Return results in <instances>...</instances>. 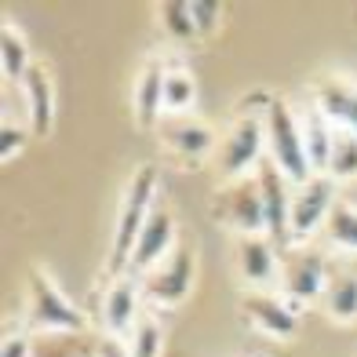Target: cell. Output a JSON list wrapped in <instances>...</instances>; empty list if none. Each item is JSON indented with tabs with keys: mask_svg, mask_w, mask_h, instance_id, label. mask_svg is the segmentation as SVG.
Wrapping results in <instances>:
<instances>
[{
	"mask_svg": "<svg viewBox=\"0 0 357 357\" xmlns=\"http://www.w3.org/2000/svg\"><path fill=\"white\" fill-rule=\"evenodd\" d=\"M153 193H157V168L139 165V172L128 178V190L121 197L117 234H113V252H109V273L113 278H117L124 266H132L139 234H142L146 219H150V212H153Z\"/></svg>",
	"mask_w": 357,
	"mask_h": 357,
	"instance_id": "cell-1",
	"label": "cell"
},
{
	"mask_svg": "<svg viewBox=\"0 0 357 357\" xmlns=\"http://www.w3.org/2000/svg\"><path fill=\"white\" fill-rule=\"evenodd\" d=\"M26 321L47 335H73L84 332V314L62 296V288L44 270L26 273Z\"/></svg>",
	"mask_w": 357,
	"mask_h": 357,
	"instance_id": "cell-2",
	"label": "cell"
},
{
	"mask_svg": "<svg viewBox=\"0 0 357 357\" xmlns=\"http://www.w3.org/2000/svg\"><path fill=\"white\" fill-rule=\"evenodd\" d=\"M266 146H270V160L284 172L288 183L303 186L314 175L310 160H306V146H303V132L291 106L284 99H270L266 102Z\"/></svg>",
	"mask_w": 357,
	"mask_h": 357,
	"instance_id": "cell-3",
	"label": "cell"
},
{
	"mask_svg": "<svg viewBox=\"0 0 357 357\" xmlns=\"http://www.w3.org/2000/svg\"><path fill=\"white\" fill-rule=\"evenodd\" d=\"M212 212L222 226L245 234H266V208H263V190H259L255 175H241L230 178L226 186L215 190L212 197Z\"/></svg>",
	"mask_w": 357,
	"mask_h": 357,
	"instance_id": "cell-4",
	"label": "cell"
},
{
	"mask_svg": "<svg viewBox=\"0 0 357 357\" xmlns=\"http://www.w3.org/2000/svg\"><path fill=\"white\" fill-rule=\"evenodd\" d=\"M266 146V109L263 113H241L230 124V132L219 139V172L222 178H241L259 160Z\"/></svg>",
	"mask_w": 357,
	"mask_h": 357,
	"instance_id": "cell-5",
	"label": "cell"
},
{
	"mask_svg": "<svg viewBox=\"0 0 357 357\" xmlns=\"http://www.w3.org/2000/svg\"><path fill=\"white\" fill-rule=\"evenodd\" d=\"M335 204V183L328 175H310L303 186L291 193V212H288V234L296 241H306L314 230H321Z\"/></svg>",
	"mask_w": 357,
	"mask_h": 357,
	"instance_id": "cell-6",
	"label": "cell"
},
{
	"mask_svg": "<svg viewBox=\"0 0 357 357\" xmlns=\"http://www.w3.org/2000/svg\"><path fill=\"white\" fill-rule=\"evenodd\" d=\"M193 288V252L190 245H175V252L160 266H153L142 281L146 299H153L157 306H175L190 296Z\"/></svg>",
	"mask_w": 357,
	"mask_h": 357,
	"instance_id": "cell-7",
	"label": "cell"
},
{
	"mask_svg": "<svg viewBox=\"0 0 357 357\" xmlns=\"http://www.w3.org/2000/svg\"><path fill=\"white\" fill-rule=\"evenodd\" d=\"M281 281H284L288 299L314 303V299H321L324 281H328V259L321 252H306V248L284 252L281 255Z\"/></svg>",
	"mask_w": 357,
	"mask_h": 357,
	"instance_id": "cell-8",
	"label": "cell"
},
{
	"mask_svg": "<svg viewBox=\"0 0 357 357\" xmlns=\"http://www.w3.org/2000/svg\"><path fill=\"white\" fill-rule=\"evenodd\" d=\"M259 190H263V208H266V234L270 241H288V212H291V193H288V178L273 160H259L255 168Z\"/></svg>",
	"mask_w": 357,
	"mask_h": 357,
	"instance_id": "cell-9",
	"label": "cell"
},
{
	"mask_svg": "<svg viewBox=\"0 0 357 357\" xmlns=\"http://www.w3.org/2000/svg\"><path fill=\"white\" fill-rule=\"evenodd\" d=\"M314 102L328 117L332 128H343V132L357 135V84L350 77H317Z\"/></svg>",
	"mask_w": 357,
	"mask_h": 357,
	"instance_id": "cell-10",
	"label": "cell"
},
{
	"mask_svg": "<svg viewBox=\"0 0 357 357\" xmlns=\"http://www.w3.org/2000/svg\"><path fill=\"white\" fill-rule=\"evenodd\" d=\"M175 252V219L168 208H153L150 219H146L142 234H139V245L132 255V270H146L150 273L153 266H160L165 259Z\"/></svg>",
	"mask_w": 357,
	"mask_h": 357,
	"instance_id": "cell-11",
	"label": "cell"
},
{
	"mask_svg": "<svg viewBox=\"0 0 357 357\" xmlns=\"http://www.w3.org/2000/svg\"><path fill=\"white\" fill-rule=\"evenodd\" d=\"M241 310H245V317H248L252 324H259L263 332L281 335V339L296 335V328H299L296 310H291L284 299L270 296V291H259V288H252V291H245V296H241Z\"/></svg>",
	"mask_w": 357,
	"mask_h": 357,
	"instance_id": "cell-12",
	"label": "cell"
},
{
	"mask_svg": "<svg viewBox=\"0 0 357 357\" xmlns=\"http://www.w3.org/2000/svg\"><path fill=\"white\" fill-rule=\"evenodd\" d=\"M237 270L248 284H270L281 273L278 252H273L270 234H245L237 237Z\"/></svg>",
	"mask_w": 357,
	"mask_h": 357,
	"instance_id": "cell-13",
	"label": "cell"
},
{
	"mask_svg": "<svg viewBox=\"0 0 357 357\" xmlns=\"http://www.w3.org/2000/svg\"><path fill=\"white\" fill-rule=\"evenodd\" d=\"M324 314L339 324L357 321V270L350 263H328V281L321 291Z\"/></svg>",
	"mask_w": 357,
	"mask_h": 357,
	"instance_id": "cell-14",
	"label": "cell"
},
{
	"mask_svg": "<svg viewBox=\"0 0 357 357\" xmlns=\"http://www.w3.org/2000/svg\"><path fill=\"white\" fill-rule=\"evenodd\" d=\"M22 95H26V109H29V128H33V135H47L52 132V121H55V84H52L47 66H40V62L29 66V73L22 77Z\"/></svg>",
	"mask_w": 357,
	"mask_h": 357,
	"instance_id": "cell-15",
	"label": "cell"
},
{
	"mask_svg": "<svg viewBox=\"0 0 357 357\" xmlns=\"http://www.w3.org/2000/svg\"><path fill=\"white\" fill-rule=\"evenodd\" d=\"M139 288L132 278H117L106 288V299H102V324H106V335H121L124 332L132 335L135 321H139Z\"/></svg>",
	"mask_w": 357,
	"mask_h": 357,
	"instance_id": "cell-16",
	"label": "cell"
},
{
	"mask_svg": "<svg viewBox=\"0 0 357 357\" xmlns=\"http://www.w3.org/2000/svg\"><path fill=\"white\" fill-rule=\"evenodd\" d=\"M165 73H168L165 62L150 59L135 80V121L142 128H153L165 113Z\"/></svg>",
	"mask_w": 357,
	"mask_h": 357,
	"instance_id": "cell-17",
	"label": "cell"
},
{
	"mask_svg": "<svg viewBox=\"0 0 357 357\" xmlns=\"http://www.w3.org/2000/svg\"><path fill=\"white\" fill-rule=\"evenodd\" d=\"M165 146H168L172 153L193 160V157H204L208 150H212V146H215V135H212V128H208V124L183 117V121L165 124Z\"/></svg>",
	"mask_w": 357,
	"mask_h": 357,
	"instance_id": "cell-18",
	"label": "cell"
},
{
	"mask_svg": "<svg viewBox=\"0 0 357 357\" xmlns=\"http://www.w3.org/2000/svg\"><path fill=\"white\" fill-rule=\"evenodd\" d=\"M299 132H303V146H306V160H310L314 175L328 172V153H332V135L335 128L328 124L321 109H310L306 117L299 121Z\"/></svg>",
	"mask_w": 357,
	"mask_h": 357,
	"instance_id": "cell-19",
	"label": "cell"
},
{
	"mask_svg": "<svg viewBox=\"0 0 357 357\" xmlns=\"http://www.w3.org/2000/svg\"><path fill=\"white\" fill-rule=\"evenodd\" d=\"M0 66H4V84H22V77L33 66L26 37L11 22H4V29H0Z\"/></svg>",
	"mask_w": 357,
	"mask_h": 357,
	"instance_id": "cell-20",
	"label": "cell"
},
{
	"mask_svg": "<svg viewBox=\"0 0 357 357\" xmlns=\"http://www.w3.org/2000/svg\"><path fill=\"white\" fill-rule=\"evenodd\" d=\"M321 230H324V237H328L335 248L357 252V208L347 204V201H335Z\"/></svg>",
	"mask_w": 357,
	"mask_h": 357,
	"instance_id": "cell-21",
	"label": "cell"
},
{
	"mask_svg": "<svg viewBox=\"0 0 357 357\" xmlns=\"http://www.w3.org/2000/svg\"><path fill=\"white\" fill-rule=\"evenodd\" d=\"M332 183H347V178H357V135L335 128L332 135V153H328V172Z\"/></svg>",
	"mask_w": 357,
	"mask_h": 357,
	"instance_id": "cell-22",
	"label": "cell"
},
{
	"mask_svg": "<svg viewBox=\"0 0 357 357\" xmlns=\"http://www.w3.org/2000/svg\"><path fill=\"white\" fill-rule=\"evenodd\" d=\"M157 15H160V26H165L168 37H175V40L201 37L197 22H193V4L190 0H168V4H157Z\"/></svg>",
	"mask_w": 357,
	"mask_h": 357,
	"instance_id": "cell-23",
	"label": "cell"
},
{
	"mask_svg": "<svg viewBox=\"0 0 357 357\" xmlns=\"http://www.w3.org/2000/svg\"><path fill=\"white\" fill-rule=\"evenodd\" d=\"M160 347H165V332H160V321L153 314H139L132 335H128V350L132 357H160Z\"/></svg>",
	"mask_w": 357,
	"mask_h": 357,
	"instance_id": "cell-24",
	"label": "cell"
},
{
	"mask_svg": "<svg viewBox=\"0 0 357 357\" xmlns=\"http://www.w3.org/2000/svg\"><path fill=\"white\" fill-rule=\"evenodd\" d=\"M197 99V84H193V77L186 70H175L168 66L165 73V113H186Z\"/></svg>",
	"mask_w": 357,
	"mask_h": 357,
	"instance_id": "cell-25",
	"label": "cell"
},
{
	"mask_svg": "<svg viewBox=\"0 0 357 357\" xmlns=\"http://www.w3.org/2000/svg\"><path fill=\"white\" fill-rule=\"evenodd\" d=\"M37 357H95V350H84L73 335H52Z\"/></svg>",
	"mask_w": 357,
	"mask_h": 357,
	"instance_id": "cell-26",
	"label": "cell"
},
{
	"mask_svg": "<svg viewBox=\"0 0 357 357\" xmlns=\"http://www.w3.org/2000/svg\"><path fill=\"white\" fill-rule=\"evenodd\" d=\"M22 146H26V132H22V128L15 124V121L8 117V113H4V121H0V157L11 160L15 153L22 150Z\"/></svg>",
	"mask_w": 357,
	"mask_h": 357,
	"instance_id": "cell-27",
	"label": "cell"
},
{
	"mask_svg": "<svg viewBox=\"0 0 357 357\" xmlns=\"http://www.w3.org/2000/svg\"><path fill=\"white\" fill-rule=\"evenodd\" d=\"M219 19H222V8L215 4V0H197V4H193V22H197V33L201 37L215 33Z\"/></svg>",
	"mask_w": 357,
	"mask_h": 357,
	"instance_id": "cell-28",
	"label": "cell"
},
{
	"mask_svg": "<svg viewBox=\"0 0 357 357\" xmlns=\"http://www.w3.org/2000/svg\"><path fill=\"white\" fill-rule=\"evenodd\" d=\"M0 357H33V343H29V335H22V332H11V335H4V347H0Z\"/></svg>",
	"mask_w": 357,
	"mask_h": 357,
	"instance_id": "cell-29",
	"label": "cell"
},
{
	"mask_svg": "<svg viewBox=\"0 0 357 357\" xmlns=\"http://www.w3.org/2000/svg\"><path fill=\"white\" fill-rule=\"evenodd\" d=\"M95 357H132V350H128V339L121 335H106L95 343Z\"/></svg>",
	"mask_w": 357,
	"mask_h": 357,
	"instance_id": "cell-30",
	"label": "cell"
},
{
	"mask_svg": "<svg viewBox=\"0 0 357 357\" xmlns=\"http://www.w3.org/2000/svg\"><path fill=\"white\" fill-rule=\"evenodd\" d=\"M255 357H270V354H255Z\"/></svg>",
	"mask_w": 357,
	"mask_h": 357,
	"instance_id": "cell-31",
	"label": "cell"
}]
</instances>
